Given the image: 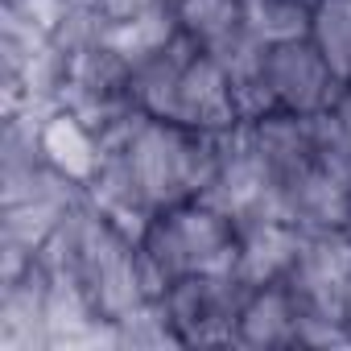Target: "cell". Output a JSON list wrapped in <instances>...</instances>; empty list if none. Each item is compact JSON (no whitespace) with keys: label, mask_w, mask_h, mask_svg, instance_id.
I'll return each mask as SVG.
<instances>
[{"label":"cell","mask_w":351,"mask_h":351,"mask_svg":"<svg viewBox=\"0 0 351 351\" xmlns=\"http://www.w3.org/2000/svg\"><path fill=\"white\" fill-rule=\"evenodd\" d=\"M339 87L343 83L335 79V71L326 66V58L318 54V46L306 34V38L265 46L256 79L232 95H236L240 124H252V120H265L273 112H289V116L330 112Z\"/></svg>","instance_id":"8992f818"},{"label":"cell","mask_w":351,"mask_h":351,"mask_svg":"<svg viewBox=\"0 0 351 351\" xmlns=\"http://www.w3.org/2000/svg\"><path fill=\"white\" fill-rule=\"evenodd\" d=\"M95 5H99L112 21H128V17H141V13L165 9V5H173V0H95Z\"/></svg>","instance_id":"e0dca14e"},{"label":"cell","mask_w":351,"mask_h":351,"mask_svg":"<svg viewBox=\"0 0 351 351\" xmlns=\"http://www.w3.org/2000/svg\"><path fill=\"white\" fill-rule=\"evenodd\" d=\"M306 248V232L285 223V219H265L240 232V256H236V277L256 289L269 281H285L293 261Z\"/></svg>","instance_id":"8fae6325"},{"label":"cell","mask_w":351,"mask_h":351,"mask_svg":"<svg viewBox=\"0 0 351 351\" xmlns=\"http://www.w3.org/2000/svg\"><path fill=\"white\" fill-rule=\"evenodd\" d=\"M207 203H215L223 215L236 219V228H252L265 219H285L281 215V191L277 178L265 161V153L252 145L248 128L236 124L232 132H223V153H219V169L203 195Z\"/></svg>","instance_id":"9c48e42d"},{"label":"cell","mask_w":351,"mask_h":351,"mask_svg":"<svg viewBox=\"0 0 351 351\" xmlns=\"http://www.w3.org/2000/svg\"><path fill=\"white\" fill-rule=\"evenodd\" d=\"M285 285L306 318V347L351 343V232L306 236V248L293 261Z\"/></svg>","instance_id":"52a82bcc"},{"label":"cell","mask_w":351,"mask_h":351,"mask_svg":"<svg viewBox=\"0 0 351 351\" xmlns=\"http://www.w3.org/2000/svg\"><path fill=\"white\" fill-rule=\"evenodd\" d=\"M248 285L236 273H199L169 281L157 298V314L178 347H232L236 314Z\"/></svg>","instance_id":"ba28073f"},{"label":"cell","mask_w":351,"mask_h":351,"mask_svg":"<svg viewBox=\"0 0 351 351\" xmlns=\"http://www.w3.org/2000/svg\"><path fill=\"white\" fill-rule=\"evenodd\" d=\"M310 42L339 83H351V0H318L310 13Z\"/></svg>","instance_id":"9a60e30c"},{"label":"cell","mask_w":351,"mask_h":351,"mask_svg":"<svg viewBox=\"0 0 351 351\" xmlns=\"http://www.w3.org/2000/svg\"><path fill=\"white\" fill-rule=\"evenodd\" d=\"M42 153L54 169H62L66 178L87 186L104 161V141L83 116H75L71 108H54L42 120Z\"/></svg>","instance_id":"7c38bea8"},{"label":"cell","mask_w":351,"mask_h":351,"mask_svg":"<svg viewBox=\"0 0 351 351\" xmlns=\"http://www.w3.org/2000/svg\"><path fill=\"white\" fill-rule=\"evenodd\" d=\"M128 99L136 104V112L153 120L199 128V132H232L240 124L223 62L203 46H195L182 29L165 50L132 66Z\"/></svg>","instance_id":"277c9868"},{"label":"cell","mask_w":351,"mask_h":351,"mask_svg":"<svg viewBox=\"0 0 351 351\" xmlns=\"http://www.w3.org/2000/svg\"><path fill=\"white\" fill-rule=\"evenodd\" d=\"M223 153V132H199L136 112L104 141V161L87 199L128 236L141 240L153 215L203 199Z\"/></svg>","instance_id":"6da1fadb"},{"label":"cell","mask_w":351,"mask_h":351,"mask_svg":"<svg viewBox=\"0 0 351 351\" xmlns=\"http://www.w3.org/2000/svg\"><path fill=\"white\" fill-rule=\"evenodd\" d=\"M232 347H256V351L306 347V318L285 281H269V285H256L244 293Z\"/></svg>","instance_id":"30bf717a"},{"label":"cell","mask_w":351,"mask_h":351,"mask_svg":"<svg viewBox=\"0 0 351 351\" xmlns=\"http://www.w3.org/2000/svg\"><path fill=\"white\" fill-rule=\"evenodd\" d=\"M38 256L50 269L66 273L87 298L91 314L112 330L141 318L161 298V281L153 277L141 240L116 228L91 199L50 236Z\"/></svg>","instance_id":"3957f363"},{"label":"cell","mask_w":351,"mask_h":351,"mask_svg":"<svg viewBox=\"0 0 351 351\" xmlns=\"http://www.w3.org/2000/svg\"><path fill=\"white\" fill-rule=\"evenodd\" d=\"M298 5H306V9H314V5H318V0H298Z\"/></svg>","instance_id":"d6986e66"},{"label":"cell","mask_w":351,"mask_h":351,"mask_svg":"<svg viewBox=\"0 0 351 351\" xmlns=\"http://www.w3.org/2000/svg\"><path fill=\"white\" fill-rule=\"evenodd\" d=\"M244 128L277 178L285 223L306 236L351 232V141L330 112H273Z\"/></svg>","instance_id":"7a4b0ae2"},{"label":"cell","mask_w":351,"mask_h":351,"mask_svg":"<svg viewBox=\"0 0 351 351\" xmlns=\"http://www.w3.org/2000/svg\"><path fill=\"white\" fill-rule=\"evenodd\" d=\"M141 252L161 281V289L178 277L199 273H236L240 256V228L207 199H191L149 219L141 232Z\"/></svg>","instance_id":"5b68a950"},{"label":"cell","mask_w":351,"mask_h":351,"mask_svg":"<svg viewBox=\"0 0 351 351\" xmlns=\"http://www.w3.org/2000/svg\"><path fill=\"white\" fill-rule=\"evenodd\" d=\"M173 38H178V17H173V5L128 17V21H108L104 42L108 50H116L128 66H141L145 58H153L157 50H165Z\"/></svg>","instance_id":"5bb4252c"},{"label":"cell","mask_w":351,"mask_h":351,"mask_svg":"<svg viewBox=\"0 0 351 351\" xmlns=\"http://www.w3.org/2000/svg\"><path fill=\"white\" fill-rule=\"evenodd\" d=\"M310 13L298 0H248V34L265 46L306 38L310 34Z\"/></svg>","instance_id":"2e32d148"},{"label":"cell","mask_w":351,"mask_h":351,"mask_svg":"<svg viewBox=\"0 0 351 351\" xmlns=\"http://www.w3.org/2000/svg\"><path fill=\"white\" fill-rule=\"evenodd\" d=\"M347 322H351V306H347Z\"/></svg>","instance_id":"ffe728a7"},{"label":"cell","mask_w":351,"mask_h":351,"mask_svg":"<svg viewBox=\"0 0 351 351\" xmlns=\"http://www.w3.org/2000/svg\"><path fill=\"white\" fill-rule=\"evenodd\" d=\"M330 116L339 120L343 136L351 141V83H343V87H339V95H335V104H330Z\"/></svg>","instance_id":"ac0fdd59"},{"label":"cell","mask_w":351,"mask_h":351,"mask_svg":"<svg viewBox=\"0 0 351 351\" xmlns=\"http://www.w3.org/2000/svg\"><path fill=\"white\" fill-rule=\"evenodd\" d=\"M173 17L195 46L215 58L248 38V0H173Z\"/></svg>","instance_id":"4fadbf2b"}]
</instances>
